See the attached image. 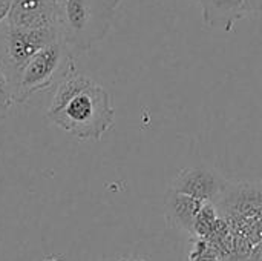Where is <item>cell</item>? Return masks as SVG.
Returning a JSON list of instances; mask_svg holds the SVG:
<instances>
[{"label":"cell","instance_id":"cell-3","mask_svg":"<svg viewBox=\"0 0 262 261\" xmlns=\"http://www.w3.org/2000/svg\"><path fill=\"white\" fill-rule=\"evenodd\" d=\"M75 71L74 54L66 48L61 38L41 48L23 68L15 86V103H26L34 94L48 89L58 78Z\"/></svg>","mask_w":262,"mask_h":261},{"label":"cell","instance_id":"cell-14","mask_svg":"<svg viewBox=\"0 0 262 261\" xmlns=\"http://www.w3.org/2000/svg\"><path fill=\"white\" fill-rule=\"evenodd\" d=\"M195 2H196V0H195Z\"/></svg>","mask_w":262,"mask_h":261},{"label":"cell","instance_id":"cell-2","mask_svg":"<svg viewBox=\"0 0 262 261\" xmlns=\"http://www.w3.org/2000/svg\"><path fill=\"white\" fill-rule=\"evenodd\" d=\"M121 0H58L57 28L71 54L91 51L109 34Z\"/></svg>","mask_w":262,"mask_h":261},{"label":"cell","instance_id":"cell-13","mask_svg":"<svg viewBox=\"0 0 262 261\" xmlns=\"http://www.w3.org/2000/svg\"><path fill=\"white\" fill-rule=\"evenodd\" d=\"M51 2H52V3H55V5L58 3V0H51Z\"/></svg>","mask_w":262,"mask_h":261},{"label":"cell","instance_id":"cell-1","mask_svg":"<svg viewBox=\"0 0 262 261\" xmlns=\"http://www.w3.org/2000/svg\"><path fill=\"white\" fill-rule=\"evenodd\" d=\"M46 115L54 125L84 142L101 140L115 122L111 94L75 71L58 82Z\"/></svg>","mask_w":262,"mask_h":261},{"label":"cell","instance_id":"cell-12","mask_svg":"<svg viewBox=\"0 0 262 261\" xmlns=\"http://www.w3.org/2000/svg\"><path fill=\"white\" fill-rule=\"evenodd\" d=\"M118 261H144V260H141V258H121V260H118Z\"/></svg>","mask_w":262,"mask_h":261},{"label":"cell","instance_id":"cell-4","mask_svg":"<svg viewBox=\"0 0 262 261\" xmlns=\"http://www.w3.org/2000/svg\"><path fill=\"white\" fill-rule=\"evenodd\" d=\"M60 38L58 28H23L11 25L8 20L0 23V66L14 86L28 62L46 45Z\"/></svg>","mask_w":262,"mask_h":261},{"label":"cell","instance_id":"cell-9","mask_svg":"<svg viewBox=\"0 0 262 261\" xmlns=\"http://www.w3.org/2000/svg\"><path fill=\"white\" fill-rule=\"evenodd\" d=\"M14 103L15 100H14L12 85L0 66V122H3L9 115Z\"/></svg>","mask_w":262,"mask_h":261},{"label":"cell","instance_id":"cell-6","mask_svg":"<svg viewBox=\"0 0 262 261\" xmlns=\"http://www.w3.org/2000/svg\"><path fill=\"white\" fill-rule=\"evenodd\" d=\"M6 20L23 28L57 26V5L51 0H11Z\"/></svg>","mask_w":262,"mask_h":261},{"label":"cell","instance_id":"cell-8","mask_svg":"<svg viewBox=\"0 0 262 261\" xmlns=\"http://www.w3.org/2000/svg\"><path fill=\"white\" fill-rule=\"evenodd\" d=\"M207 202L169 189L166 197V218L175 229L193 234L196 215Z\"/></svg>","mask_w":262,"mask_h":261},{"label":"cell","instance_id":"cell-5","mask_svg":"<svg viewBox=\"0 0 262 261\" xmlns=\"http://www.w3.org/2000/svg\"><path fill=\"white\" fill-rule=\"evenodd\" d=\"M229 183L215 171L192 166L181 169L170 183V189L201 202H215Z\"/></svg>","mask_w":262,"mask_h":261},{"label":"cell","instance_id":"cell-11","mask_svg":"<svg viewBox=\"0 0 262 261\" xmlns=\"http://www.w3.org/2000/svg\"><path fill=\"white\" fill-rule=\"evenodd\" d=\"M11 9V0H0V23L6 20Z\"/></svg>","mask_w":262,"mask_h":261},{"label":"cell","instance_id":"cell-10","mask_svg":"<svg viewBox=\"0 0 262 261\" xmlns=\"http://www.w3.org/2000/svg\"><path fill=\"white\" fill-rule=\"evenodd\" d=\"M246 5H247L250 17L262 15V0H246Z\"/></svg>","mask_w":262,"mask_h":261},{"label":"cell","instance_id":"cell-7","mask_svg":"<svg viewBox=\"0 0 262 261\" xmlns=\"http://www.w3.org/2000/svg\"><path fill=\"white\" fill-rule=\"evenodd\" d=\"M201 6V17L204 26L210 29L232 31L233 26L250 17L246 0H196Z\"/></svg>","mask_w":262,"mask_h":261}]
</instances>
